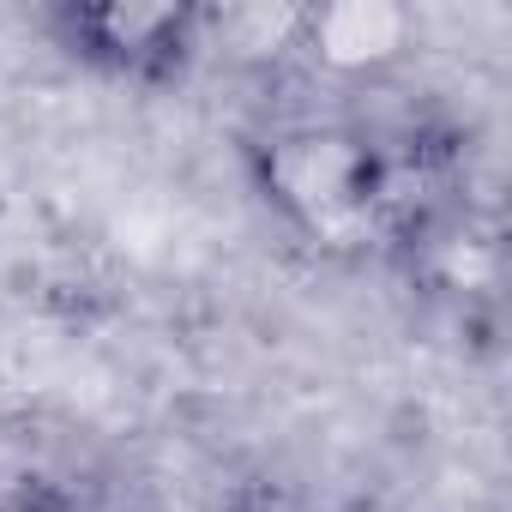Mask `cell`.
<instances>
[{"label":"cell","mask_w":512,"mask_h":512,"mask_svg":"<svg viewBox=\"0 0 512 512\" xmlns=\"http://www.w3.org/2000/svg\"><path fill=\"white\" fill-rule=\"evenodd\" d=\"M260 199L284 217L290 235L314 247L356 241H416L434 199L416 151L380 145L356 121H284L247 145Z\"/></svg>","instance_id":"1"},{"label":"cell","mask_w":512,"mask_h":512,"mask_svg":"<svg viewBox=\"0 0 512 512\" xmlns=\"http://www.w3.org/2000/svg\"><path fill=\"white\" fill-rule=\"evenodd\" d=\"M43 25L67 61L121 85H175L211 43L199 0H61Z\"/></svg>","instance_id":"2"},{"label":"cell","mask_w":512,"mask_h":512,"mask_svg":"<svg viewBox=\"0 0 512 512\" xmlns=\"http://www.w3.org/2000/svg\"><path fill=\"white\" fill-rule=\"evenodd\" d=\"M332 73H380L410 49V13L380 0H338V7H302V43Z\"/></svg>","instance_id":"3"},{"label":"cell","mask_w":512,"mask_h":512,"mask_svg":"<svg viewBox=\"0 0 512 512\" xmlns=\"http://www.w3.org/2000/svg\"><path fill=\"white\" fill-rule=\"evenodd\" d=\"M0 512H91V506L73 500V494L55 488V482H19L7 500H0Z\"/></svg>","instance_id":"4"}]
</instances>
